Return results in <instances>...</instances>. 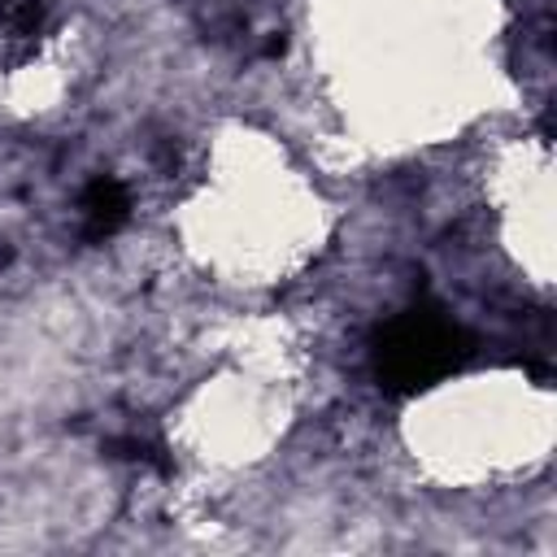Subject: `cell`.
Here are the masks:
<instances>
[{
    "label": "cell",
    "instance_id": "cell-2",
    "mask_svg": "<svg viewBox=\"0 0 557 557\" xmlns=\"http://www.w3.org/2000/svg\"><path fill=\"white\" fill-rule=\"evenodd\" d=\"M131 218V196L113 174H100L83 191V235L87 239H109L122 222Z\"/></svg>",
    "mask_w": 557,
    "mask_h": 557
},
{
    "label": "cell",
    "instance_id": "cell-1",
    "mask_svg": "<svg viewBox=\"0 0 557 557\" xmlns=\"http://www.w3.org/2000/svg\"><path fill=\"white\" fill-rule=\"evenodd\" d=\"M474 344L466 335V326H457L440 305L418 300L400 313H392L379 331H374V348H370V366L383 392L392 396H418L435 383H444L448 374H457L470 361Z\"/></svg>",
    "mask_w": 557,
    "mask_h": 557
}]
</instances>
